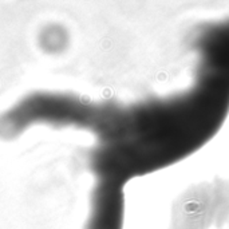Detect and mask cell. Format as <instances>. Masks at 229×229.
<instances>
[{
	"label": "cell",
	"instance_id": "6da1fadb",
	"mask_svg": "<svg viewBox=\"0 0 229 229\" xmlns=\"http://www.w3.org/2000/svg\"><path fill=\"white\" fill-rule=\"evenodd\" d=\"M229 218V182L214 180L188 188L174 201L170 229H209Z\"/></svg>",
	"mask_w": 229,
	"mask_h": 229
},
{
	"label": "cell",
	"instance_id": "7a4b0ae2",
	"mask_svg": "<svg viewBox=\"0 0 229 229\" xmlns=\"http://www.w3.org/2000/svg\"><path fill=\"white\" fill-rule=\"evenodd\" d=\"M66 40L64 30L56 24H51L43 30L40 35V46L48 52H58L64 48Z\"/></svg>",
	"mask_w": 229,
	"mask_h": 229
}]
</instances>
